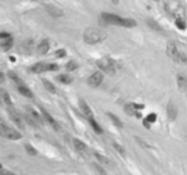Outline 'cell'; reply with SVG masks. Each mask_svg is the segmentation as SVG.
Wrapping results in <instances>:
<instances>
[{"label":"cell","mask_w":187,"mask_h":175,"mask_svg":"<svg viewBox=\"0 0 187 175\" xmlns=\"http://www.w3.org/2000/svg\"><path fill=\"white\" fill-rule=\"evenodd\" d=\"M102 20L106 25L118 26V27H124V28H134L137 26V22L132 18H123L110 12H102L100 15Z\"/></svg>","instance_id":"obj_1"},{"label":"cell","mask_w":187,"mask_h":175,"mask_svg":"<svg viewBox=\"0 0 187 175\" xmlns=\"http://www.w3.org/2000/svg\"><path fill=\"white\" fill-rule=\"evenodd\" d=\"M107 34L104 30L99 29V28H95V27H88L86 28L84 34H82V39L86 44H97L100 42L105 41L107 39Z\"/></svg>","instance_id":"obj_2"},{"label":"cell","mask_w":187,"mask_h":175,"mask_svg":"<svg viewBox=\"0 0 187 175\" xmlns=\"http://www.w3.org/2000/svg\"><path fill=\"white\" fill-rule=\"evenodd\" d=\"M97 67L106 74L113 75L116 72V62L109 57H102L97 60Z\"/></svg>","instance_id":"obj_3"},{"label":"cell","mask_w":187,"mask_h":175,"mask_svg":"<svg viewBox=\"0 0 187 175\" xmlns=\"http://www.w3.org/2000/svg\"><path fill=\"white\" fill-rule=\"evenodd\" d=\"M1 135L7 140H10V141H18V140L22 139V135L20 134V132L16 131L15 129L9 128L8 125L4 123V122H1Z\"/></svg>","instance_id":"obj_4"},{"label":"cell","mask_w":187,"mask_h":175,"mask_svg":"<svg viewBox=\"0 0 187 175\" xmlns=\"http://www.w3.org/2000/svg\"><path fill=\"white\" fill-rule=\"evenodd\" d=\"M180 51L177 48V44L174 41H169L166 46V54L167 57L170 58L173 61L179 63V59H180Z\"/></svg>","instance_id":"obj_5"},{"label":"cell","mask_w":187,"mask_h":175,"mask_svg":"<svg viewBox=\"0 0 187 175\" xmlns=\"http://www.w3.org/2000/svg\"><path fill=\"white\" fill-rule=\"evenodd\" d=\"M102 81H104V73H102V71L99 70V71L94 72L93 74L87 79V84H88L90 88L96 89V88H98L102 83Z\"/></svg>","instance_id":"obj_6"},{"label":"cell","mask_w":187,"mask_h":175,"mask_svg":"<svg viewBox=\"0 0 187 175\" xmlns=\"http://www.w3.org/2000/svg\"><path fill=\"white\" fill-rule=\"evenodd\" d=\"M78 105H79V109L81 110V112H82V114L85 115L87 119H90V117H94V112L93 110H91V108H90L89 105H88V103L86 102L82 98H80L79 100H78Z\"/></svg>","instance_id":"obj_7"},{"label":"cell","mask_w":187,"mask_h":175,"mask_svg":"<svg viewBox=\"0 0 187 175\" xmlns=\"http://www.w3.org/2000/svg\"><path fill=\"white\" fill-rule=\"evenodd\" d=\"M124 112L126 113L127 115H129V117H136L137 119H141L143 117L141 112L135 109V106L133 105V102L126 103V104L124 105Z\"/></svg>","instance_id":"obj_8"},{"label":"cell","mask_w":187,"mask_h":175,"mask_svg":"<svg viewBox=\"0 0 187 175\" xmlns=\"http://www.w3.org/2000/svg\"><path fill=\"white\" fill-rule=\"evenodd\" d=\"M49 50H50V42H49V39H43V40H41V41L37 44V48H36L37 53L40 54V55L47 54L49 52Z\"/></svg>","instance_id":"obj_9"},{"label":"cell","mask_w":187,"mask_h":175,"mask_svg":"<svg viewBox=\"0 0 187 175\" xmlns=\"http://www.w3.org/2000/svg\"><path fill=\"white\" fill-rule=\"evenodd\" d=\"M45 9H46V11L49 13V16H51L52 18H61L64 16V11L61 10L60 8L58 7H56L54 4H46L45 6Z\"/></svg>","instance_id":"obj_10"},{"label":"cell","mask_w":187,"mask_h":175,"mask_svg":"<svg viewBox=\"0 0 187 175\" xmlns=\"http://www.w3.org/2000/svg\"><path fill=\"white\" fill-rule=\"evenodd\" d=\"M8 112H9V115H10V119L13 120V123L17 125V126H19L20 129H24V128H25V126H24V121H22L24 117H20V115L13 110V108L8 109Z\"/></svg>","instance_id":"obj_11"},{"label":"cell","mask_w":187,"mask_h":175,"mask_svg":"<svg viewBox=\"0 0 187 175\" xmlns=\"http://www.w3.org/2000/svg\"><path fill=\"white\" fill-rule=\"evenodd\" d=\"M39 109H40V112H41V114H43V119H45V120H46V121L48 122V123H49V124H50L51 126H52V128L56 130V131H58V130H59V124L57 123V121H56L54 117H51L49 113L47 112V111L43 108V106H39Z\"/></svg>","instance_id":"obj_12"},{"label":"cell","mask_w":187,"mask_h":175,"mask_svg":"<svg viewBox=\"0 0 187 175\" xmlns=\"http://www.w3.org/2000/svg\"><path fill=\"white\" fill-rule=\"evenodd\" d=\"M166 112H167V117H168V120H169V121L173 122L176 120L177 114H178V111H177L176 105H175L173 102H168L167 109H166Z\"/></svg>","instance_id":"obj_13"},{"label":"cell","mask_w":187,"mask_h":175,"mask_svg":"<svg viewBox=\"0 0 187 175\" xmlns=\"http://www.w3.org/2000/svg\"><path fill=\"white\" fill-rule=\"evenodd\" d=\"M13 46V39L11 36L6 38H1V50L4 52H7L8 50H10Z\"/></svg>","instance_id":"obj_14"},{"label":"cell","mask_w":187,"mask_h":175,"mask_svg":"<svg viewBox=\"0 0 187 175\" xmlns=\"http://www.w3.org/2000/svg\"><path fill=\"white\" fill-rule=\"evenodd\" d=\"M157 121V114L156 113H149L148 115H146L143 121V125L146 129H150V125Z\"/></svg>","instance_id":"obj_15"},{"label":"cell","mask_w":187,"mask_h":175,"mask_svg":"<svg viewBox=\"0 0 187 175\" xmlns=\"http://www.w3.org/2000/svg\"><path fill=\"white\" fill-rule=\"evenodd\" d=\"M177 87H178V90L180 92H186L187 91V79L186 77L183 74H178L177 75Z\"/></svg>","instance_id":"obj_16"},{"label":"cell","mask_w":187,"mask_h":175,"mask_svg":"<svg viewBox=\"0 0 187 175\" xmlns=\"http://www.w3.org/2000/svg\"><path fill=\"white\" fill-rule=\"evenodd\" d=\"M45 66H46L45 62H37V63H35L34 66H31L29 70L30 72L34 73V74L43 73V72H46V71H45Z\"/></svg>","instance_id":"obj_17"},{"label":"cell","mask_w":187,"mask_h":175,"mask_svg":"<svg viewBox=\"0 0 187 175\" xmlns=\"http://www.w3.org/2000/svg\"><path fill=\"white\" fill-rule=\"evenodd\" d=\"M56 80L61 84H70L72 81H74L72 77H70V75L67 74V73H61V74L57 75V77H56Z\"/></svg>","instance_id":"obj_18"},{"label":"cell","mask_w":187,"mask_h":175,"mask_svg":"<svg viewBox=\"0 0 187 175\" xmlns=\"http://www.w3.org/2000/svg\"><path fill=\"white\" fill-rule=\"evenodd\" d=\"M88 121H89L90 128L94 130V132H95V133H97V134L104 133V130H102V128L99 125V123L95 120V117H90V119H88Z\"/></svg>","instance_id":"obj_19"},{"label":"cell","mask_w":187,"mask_h":175,"mask_svg":"<svg viewBox=\"0 0 187 175\" xmlns=\"http://www.w3.org/2000/svg\"><path fill=\"white\" fill-rule=\"evenodd\" d=\"M18 92L21 94V96L28 98V99H34V93L31 92L29 88L25 87L24 84L22 85H18Z\"/></svg>","instance_id":"obj_20"},{"label":"cell","mask_w":187,"mask_h":175,"mask_svg":"<svg viewBox=\"0 0 187 175\" xmlns=\"http://www.w3.org/2000/svg\"><path fill=\"white\" fill-rule=\"evenodd\" d=\"M72 144L75 146V149L77 151H80V152H84V151L87 149V145H86V143L84 141H81L79 139L77 138H74L72 139Z\"/></svg>","instance_id":"obj_21"},{"label":"cell","mask_w":187,"mask_h":175,"mask_svg":"<svg viewBox=\"0 0 187 175\" xmlns=\"http://www.w3.org/2000/svg\"><path fill=\"white\" fill-rule=\"evenodd\" d=\"M26 111L29 113L31 117H34L36 120H37V122H38L39 124H43V117H40V114H39L37 111H35L32 108H30V106H26Z\"/></svg>","instance_id":"obj_22"},{"label":"cell","mask_w":187,"mask_h":175,"mask_svg":"<svg viewBox=\"0 0 187 175\" xmlns=\"http://www.w3.org/2000/svg\"><path fill=\"white\" fill-rule=\"evenodd\" d=\"M7 75H8V78L11 81H13L15 83L17 84V85H22V80L19 78V75L16 73V72H13V71H8V73H7Z\"/></svg>","instance_id":"obj_23"},{"label":"cell","mask_w":187,"mask_h":175,"mask_svg":"<svg viewBox=\"0 0 187 175\" xmlns=\"http://www.w3.org/2000/svg\"><path fill=\"white\" fill-rule=\"evenodd\" d=\"M43 81V85L45 87V89H46L48 92H50V93H52V94H55V93H57V90H56V87L54 85V84L51 83L49 80L47 79H43L41 80Z\"/></svg>","instance_id":"obj_24"},{"label":"cell","mask_w":187,"mask_h":175,"mask_svg":"<svg viewBox=\"0 0 187 175\" xmlns=\"http://www.w3.org/2000/svg\"><path fill=\"white\" fill-rule=\"evenodd\" d=\"M107 115H108V117H109V119L111 120L113 124L116 125L117 128H123V122L120 121V119H119L118 117H116L114 113L108 112V113H107Z\"/></svg>","instance_id":"obj_25"},{"label":"cell","mask_w":187,"mask_h":175,"mask_svg":"<svg viewBox=\"0 0 187 175\" xmlns=\"http://www.w3.org/2000/svg\"><path fill=\"white\" fill-rule=\"evenodd\" d=\"M22 117H24V120H25V121L27 122V123H28L29 125H31L32 128H37V124H38L37 120H36L34 117H31V115H30L28 112L26 113V114Z\"/></svg>","instance_id":"obj_26"},{"label":"cell","mask_w":187,"mask_h":175,"mask_svg":"<svg viewBox=\"0 0 187 175\" xmlns=\"http://www.w3.org/2000/svg\"><path fill=\"white\" fill-rule=\"evenodd\" d=\"M2 100H4V104L9 106V108H13V100H11V98H10V94H9L7 91H2Z\"/></svg>","instance_id":"obj_27"},{"label":"cell","mask_w":187,"mask_h":175,"mask_svg":"<svg viewBox=\"0 0 187 175\" xmlns=\"http://www.w3.org/2000/svg\"><path fill=\"white\" fill-rule=\"evenodd\" d=\"M175 26H176L179 30H185L186 29V21H185V19L182 17L176 18V20H175Z\"/></svg>","instance_id":"obj_28"},{"label":"cell","mask_w":187,"mask_h":175,"mask_svg":"<svg viewBox=\"0 0 187 175\" xmlns=\"http://www.w3.org/2000/svg\"><path fill=\"white\" fill-rule=\"evenodd\" d=\"M58 70H59V66L57 63H46V66H45L46 72H55Z\"/></svg>","instance_id":"obj_29"},{"label":"cell","mask_w":187,"mask_h":175,"mask_svg":"<svg viewBox=\"0 0 187 175\" xmlns=\"http://www.w3.org/2000/svg\"><path fill=\"white\" fill-rule=\"evenodd\" d=\"M78 69V63L76 61H74V60H70L68 62L66 63V70L69 71V72H72V71H75Z\"/></svg>","instance_id":"obj_30"},{"label":"cell","mask_w":187,"mask_h":175,"mask_svg":"<svg viewBox=\"0 0 187 175\" xmlns=\"http://www.w3.org/2000/svg\"><path fill=\"white\" fill-rule=\"evenodd\" d=\"M147 25H148L149 27H150L152 29H154V30H157V31H163L162 27L158 25L157 22L154 20V19H148V20H147Z\"/></svg>","instance_id":"obj_31"},{"label":"cell","mask_w":187,"mask_h":175,"mask_svg":"<svg viewBox=\"0 0 187 175\" xmlns=\"http://www.w3.org/2000/svg\"><path fill=\"white\" fill-rule=\"evenodd\" d=\"M25 150H26V152H27L29 155H31V156H36V155L38 154V151L36 150L31 144H26Z\"/></svg>","instance_id":"obj_32"},{"label":"cell","mask_w":187,"mask_h":175,"mask_svg":"<svg viewBox=\"0 0 187 175\" xmlns=\"http://www.w3.org/2000/svg\"><path fill=\"white\" fill-rule=\"evenodd\" d=\"M113 145H114V147L117 150V152H119V154H121L123 156L126 155V150H125V147H124L123 145H120V144L117 143V142H114V143H113Z\"/></svg>","instance_id":"obj_33"},{"label":"cell","mask_w":187,"mask_h":175,"mask_svg":"<svg viewBox=\"0 0 187 175\" xmlns=\"http://www.w3.org/2000/svg\"><path fill=\"white\" fill-rule=\"evenodd\" d=\"M95 156L97 158L99 163H104V164H109L110 161H109V158H106V156H104L102 154H98V153H95Z\"/></svg>","instance_id":"obj_34"},{"label":"cell","mask_w":187,"mask_h":175,"mask_svg":"<svg viewBox=\"0 0 187 175\" xmlns=\"http://www.w3.org/2000/svg\"><path fill=\"white\" fill-rule=\"evenodd\" d=\"M67 55V51L65 50V49H58V50H56L55 52V57L56 58H58V59H64L65 57Z\"/></svg>","instance_id":"obj_35"},{"label":"cell","mask_w":187,"mask_h":175,"mask_svg":"<svg viewBox=\"0 0 187 175\" xmlns=\"http://www.w3.org/2000/svg\"><path fill=\"white\" fill-rule=\"evenodd\" d=\"M93 167L96 170L97 173H99V174H102V175L106 174V171H105V170L102 168V166H100L98 163H93Z\"/></svg>","instance_id":"obj_36"},{"label":"cell","mask_w":187,"mask_h":175,"mask_svg":"<svg viewBox=\"0 0 187 175\" xmlns=\"http://www.w3.org/2000/svg\"><path fill=\"white\" fill-rule=\"evenodd\" d=\"M135 140H136V141L138 142V144H139V145L141 146V147H145V149H149V147H150L148 143H147L146 141H144L143 139L138 138V136H135Z\"/></svg>","instance_id":"obj_37"},{"label":"cell","mask_w":187,"mask_h":175,"mask_svg":"<svg viewBox=\"0 0 187 175\" xmlns=\"http://www.w3.org/2000/svg\"><path fill=\"white\" fill-rule=\"evenodd\" d=\"M1 175H15V173L10 171H6L4 168H1Z\"/></svg>","instance_id":"obj_38"},{"label":"cell","mask_w":187,"mask_h":175,"mask_svg":"<svg viewBox=\"0 0 187 175\" xmlns=\"http://www.w3.org/2000/svg\"><path fill=\"white\" fill-rule=\"evenodd\" d=\"M9 60H10L11 62H16V58L13 57V55H10V57H9Z\"/></svg>","instance_id":"obj_39"},{"label":"cell","mask_w":187,"mask_h":175,"mask_svg":"<svg viewBox=\"0 0 187 175\" xmlns=\"http://www.w3.org/2000/svg\"><path fill=\"white\" fill-rule=\"evenodd\" d=\"M111 2H113V4H118L119 0H111Z\"/></svg>","instance_id":"obj_40"},{"label":"cell","mask_w":187,"mask_h":175,"mask_svg":"<svg viewBox=\"0 0 187 175\" xmlns=\"http://www.w3.org/2000/svg\"><path fill=\"white\" fill-rule=\"evenodd\" d=\"M154 1H159V0H154Z\"/></svg>","instance_id":"obj_41"},{"label":"cell","mask_w":187,"mask_h":175,"mask_svg":"<svg viewBox=\"0 0 187 175\" xmlns=\"http://www.w3.org/2000/svg\"><path fill=\"white\" fill-rule=\"evenodd\" d=\"M32 1H37V0H32Z\"/></svg>","instance_id":"obj_42"}]
</instances>
